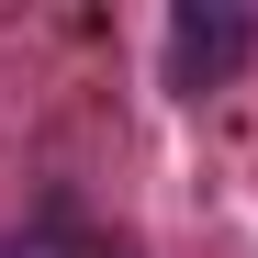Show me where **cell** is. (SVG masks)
<instances>
[{
  "label": "cell",
  "instance_id": "obj_1",
  "mask_svg": "<svg viewBox=\"0 0 258 258\" xmlns=\"http://www.w3.org/2000/svg\"><path fill=\"white\" fill-rule=\"evenodd\" d=\"M168 90H225V79L258 56V12H247V0H180V12H168Z\"/></svg>",
  "mask_w": 258,
  "mask_h": 258
},
{
  "label": "cell",
  "instance_id": "obj_2",
  "mask_svg": "<svg viewBox=\"0 0 258 258\" xmlns=\"http://www.w3.org/2000/svg\"><path fill=\"white\" fill-rule=\"evenodd\" d=\"M12 258H135V247H123V236H90L68 202H45V213H34V236H23Z\"/></svg>",
  "mask_w": 258,
  "mask_h": 258
}]
</instances>
